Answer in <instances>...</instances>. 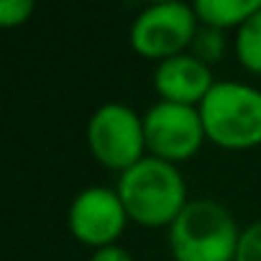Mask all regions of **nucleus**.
Instances as JSON below:
<instances>
[{"label":"nucleus","instance_id":"f03ea898","mask_svg":"<svg viewBox=\"0 0 261 261\" xmlns=\"http://www.w3.org/2000/svg\"><path fill=\"white\" fill-rule=\"evenodd\" d=\"M241 230L223 202L190 200L167 230L172 261H236Z\"/></svg>","mask_w":261,"mask_h":261},{"label":"nucleus","instance_id":"f257e3e1","mask_svg":"<svg viewBox=\"0 0 261 261\" xmlns=\"http://www.w3.org/2000/svg\"><path fill=\"white\" fill-rule=\"evenodd\" d=\"M115 190L123 200L130 223L149 230H169V225L190 202L187 182L179 167L156 156H144L139 164L123 172L118 177Z\"/></svg>","mask_w":261,"mask_h":261},{"label":"nucleus","instance_id":"20e7f679","mask_svg":"<svg viewBox=\"0 0 261 261\" xmlns=\"http://www.w3.org/2000/svg\"><path fill=\"white\" fill-rule=\"evenodd\" d=\"M87 149L102 169L120 177L149 156L144 115L125 102H102L87 120Z\"/></svg>","mask_w":261,"mask_h":261},{"label":"nucleus","instance_id":"9b49d317","mask_svg":"<svg viewBox=\"0 0 261 261\" xmlns=\"http://www.w3.org/2000/svg\"><path fill=\"white\" fill-rule=\"evenodd\" d=\"M228 51V41H225V31H218V29H207V26H200L192 46H190V54L195 59H200L202 64L213 67L218 64Z\"/></svg>","mask_w":261,"mask_h":261},{"label":"nucleus","instance_id":"39448f33","mask_svg":"<svg viewBox=\"0 0 261 261\" xmlns=\"http://www.w3.org/2000/svg\"><path fill=\"white\" fill-rule=\"evenodd\" d=\"M197 31H200V21L192 6L154 3L134 18L128 41L139 57L159 64L164 59L187 54Z\"/></svg>","mask_w":261,"mask_h":261},{"label":"nucleus","instance_id":"1a4fd4ad","mask_svg":"<svg viewBox=\"0 0 261 261\" xmlns=\"http://www.w3.org/2000/svg\"><path fill=\"white\" fill-rule=\"evenodd\" d=\"M200 26L218 31H238L258 8L261 0H197L192 6Z\"/></svg>","mask_w":261,"mask_h":261},{"label":"nucleus","instance_id":"4468645a","mask_svg":"<svg viewBox=\"0 0 261 261\" xmlns=\"http://www.w3.org/2000/svg\"><path fill=\"white\" fill-rule=\"evenodd\" d=\"M90 261H134V256H130L123 246H105V248H97L92 251Z\"/></svg>","mask_w":261,"mask_h":261},{"label":"nucleus","instance_id":"f8f14e48","mask_svg":"<svg viewBox=\"0 0 261 261\" xmlns=\"http://www.w3.org/2000/svg\"><path fill=\"white\" fill-rule=\"evenodd\" d=\"M34 11H36L34 0H3V3H0V26L3 29H18V26L29 23Z\"/></svg>","mask_w":261,"mask_h":261},{"label":"nucleus","instance_id":"7ed1b4c3","mask_svg":"<svg viewBox=\"0 0 261 261\" xmlns=\"http://www.w3.org/2000/svg\"><path fill=\"white\" fill-rule=\"evenodd\" d=\"M207 144L223 151L261 146V90L246 82L223 80L200 102Z\"/></svg>","mask_w":261,"mask_h":261},{"label":"nucleus","instance_id":"6e6552de","mask_svg":"<svg viewBox=\"0 0 261 261\" xmlns=\"http://www.w3.org/2000/svg\"><path fill=\"white\" fill-rule=\"evenodd\" d=\"M151 82L162 102L192 105V108H200V102L215 87L213 69L200 59H195L190 51L159 62L154 67Z\"/></svg>","mask_w":261,"mask_h":261},{"label":"nucleus","instance_id":"0eeeda50","mask_svg":"<svg viewBox=\"0 0 261 261\" xmlns=\"http://www.w3.org/2000/svg\"><path fill=\"white\" fill-rule=\"evenodd\" d=\"M128 223L130 218L123 207L118 190L92 185L77 192L74 200L69 202V213H67L69 233L74 236V241L90 246L92 251L115 246L118 238L125 233Z\"/></svg>","mask_w":261,"mask_h":261},{"label":"nucleus","instance_id":"423d86ee","mask_svg":"<svg viewBox=\"0 0 261 261\" xmlns=\"http://www.w3.org/2000/svg\"><path fill=\"white\" fill-rule=\"evenodd\" d=\"M144 134L149 156L164 159L169 164L192 159L207 141L197 108L162 100L144 113Z\"/></svg>","mask_w":261,"mask_h":261},{"label":"nucleus","instance_id":"9d476101","mask_svg":"<svg viewBox=\"0 0 261 261\" xmlns=\"http://www.w3.org/2000/svg\"><path fill=\"white\" fill-rule=\"evenodd\" d=\"M233 54L246 72L261 77V8L236 31Z\"/></svg>","mask_w":261,"mask_h":261},{"label":"nucleus","instance_id":"ddd939ff","mask_svg":"<svg viewBox=\"0 0 261 261\" xmlns=\"http://www.w3.org/2000/svg\"><path fill=\"white\" fill-rule=\"evenodd\" d=\"M236 261H261V220H253L241 230Z\"/></svg>","mask_w":261,"mask_h":261}]
</instances>
